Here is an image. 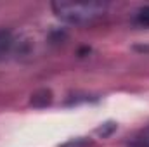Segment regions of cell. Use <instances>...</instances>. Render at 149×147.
I'll return each instance as SVG.
<instances>
[{
  "instance_id": "cell-1",
  "label": "cell",
  "mask_w": 149,
  "mask_h": 147,
  "mask_svg": "<svg viewBox=\"0 0 149 147\" xmlns=\"http://www.w3.org/2000/svg\"><path fill=\"white\" fill-rule=\"evenodd\" d=\"M108 3L106 2H68V0H57L52 2V10L57 17L63 21H68L71 24H90L95 19L102 17L106 14Z\"/></svg>"
},
{
  "instance_id": "cell-2",
  "label": "cell",
  "mask_w": 149,
  "mask_h": 147,
  "mask_svg": "<svg viewBox=\"0 0 149 147\" xmlns=\"http://www.w3.org/2000/svg\"><path fill=\"white\" fill-rule=\"evenodd\" d=\"M12 45H14L12 35H10L9 31H5V30H0V57L7 55V54L10 52Z\"/></svg>"
},
{
  "instance_id": "cell-3",
  "label": "cell",
  "mask_w": 149,
  "mask_h": 147,
  "mask_svg": "<svg viewBox=\"0 0 149 147\" xmlns=\"http://www.w3.org/2000/svg\"><path fill=\"white\" fill-rule=\"evenodd\" d=\"M137 23L142 26H149V5L141 7L137 10Z\"/></svg>"
},
{
  "instance_id": "cell-4",
  "label": "cell",
  "mask_w": 149,
  "mask_h": 147,
  "mask_svg": "<svg viewBox=\"0 0 149 147\" xmlns=\"http://www.w3.org/2000/svg\"><path fill=\"white\" fill-rule=\"evenodd\" d=\"M114 130H116V125H114V123H106V125H102V126L97 130V133L102 135V137H108V135H111Z\"/></svg>"
}]
</instances>
